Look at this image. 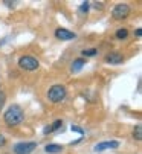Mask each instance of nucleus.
<instances>
[{
  "mask_svg": "<svg viewBox=\"0 0 142 154\" xmlns=\"http://www.w3.org/2000/svg\"><path fill=\"white\" fill-rule=\"evenodd\" d=\"M44 151L49 152V154H58V152L63 151V146L61 145H57V143H49V145H46Z\"/></svg>",
  "mask_w": 142,
  "mask_h": 154,
  "instance_id": "obj_10",
  "label": "nucleus"
},
{
  "mask_svg": "<svg viewBox=\"0 0 142 154\" xmlns=\"http://www.w3.org/2000/svg\"><path fill=\"white\" fill-rule=\"evenodd\" d=\"M89 8H90V3H89V2H84V3L81 5L80 11H81V12H87V11H89Z\"/></svg>",
  "mask_w": 142,
  "mask_h": 154,
  "instance_id": "obj_17",
  "label": "nucleus"
},
{
  "mask_svg": "<svg viewBox=\"0 0 142 154\" xmlns=\"http://www.w3.org/2000/svg\"><path fill=\"white\" fill-rule=\"evenodd\" d=\"M127 35H128V31H127L125 28H121V29H118V31H116V38H119V40L127 38Z\"/></svg>",
  "mask_w": 142,
  "mask_h": 154,
  "instance_id": "obj_13",
  "label": "nucleus"
},
{
  "mask_svg": "<svg viewBox=\"0 0 142 154\" xmlns=\"http://www.w3.org/2000/svg\"><path fill=\"white\" fill-rule=\"evenodd\" d=\"M96 54H98L96 49H87V51H83L81 52V55H84V57H95Z\"/></svg>",
  "mask_w": 142,
  "mask_h": 154,
  "instance_id": "obj_14",
  "label": "nucleus"
},
{
  "mask_svg": "<svg viewBox=\"0 0 142 154\" xmlns=\"http://www.w3.org/2000/svg\"><path fill=\"white\" fill-rule=\"evenodd\" d=\"M115 148H119V142L118 140H107V142H101L98 145H95V151L101 152L104 149H115Z\"/></svg>",
  "mask_w": 142,
  "mask_h": 154,
  "instance_id": "obj_6",
  "label": "nucleus"
},
{
  "mask_svg": "<svg viewBox=\"0 0 142 154\" xmlns=\"http://www.w3.org/2000/svg\"><path fill=\"white\" fill-rule=\"evenodd\" d=\"M5 5H8V8H12L14 5H15V2H3Z\"/></svg>",
  "mask_w": 142,
  "mask_h": 154,
  "instance_id": "obj_20",
  "label": "nucleus"
},
{
  "mask_svg": "<svg viewBox=\"0 0 142 154\" xmlns=\"http://www.w3.org/2000/svg\"><path fill=\"white\" fill-rule=\"evenodd\" d=\"M5 101H6V95H5L2 90H0V110H2V107H3Z\"/></svg>",
  "mask_w": 142,
  "mask_h": 154,
  "instance_id": "obj_15",
  "label": "nucleus"
},
{
  "mask_svg": "<svg viewBox=\"0 0 142 154\" xmlns=\"http://www.w3.org/2000/svg\"><path fill=\"white\" fill-rule=\"evenodd\" d=\"M83 67H84V60H83V58H77V60L72 63V66H70L72 72H80Z\"/></svg>",
  "mask_w": 142,
  "mask_h": 154,
  "instance_id": "obj_11",
  "label": "nucleus"
},
{
  "mask_svg": "<svg viewBox=\"0 0 142 154\" xmlns=\"http://www.w3.org/2000/svg\"><path fill=\"white\" fill-rule=\"evenodd\" d=\"M55 38H58V40H74V38H77V34L72 32V31H67L64 28H58L55 31Z\"/></svg>",
  "mask_w": 142,
  "mask_h": 154,
  "instance_id": "obj_7",
  "label": "nucleus"
},
{
  "mask_svg": "<svg viewBox=\"0 0 142 154\" xmlns=\"http://www.w3.org/2000/svg\"><path fill=\"white\" fill-rule=\"evenodd\" d=\"M37 148V142H18L14 145L15 154H31Z\"/></svg>",
  "mask_w": 142,
  "mask_h": 154,
  "instance_id": "obj_5",
  "label": "nucleus"
},
{
  "mask_svg": "<svg viewBox=\"0 0 142 154\" xmlns=\"http://www.w3.org/2000/svg\"><path fill=\"white\" fill-rule=\"evenodd\" d=\"M3 119H5V124L8 127H15L18 124H21V121L25 119V112L23 108L17 104H12L11 107H8V110L3 115Z\"/></svg>",
  "mask_w": 142,
  "mask_h": 154,
  "instance_id": "obj_1",
  "label": "nucleus"
},
{
  "mask_svg": "<svg viewBox=\"0 0 142 154\" xmlns=\"http://www.w3.org/2000/svg\"><path fill=\"white\" fill-rule=\"evenodd\" d=\"M136 35H137V37H140V35H142V29H140V28H139V29H136Z\"/></svg>",
  "mask_w": 142,
  "mask_h": 154,
  "instance_id": "obj_21",
  "label": "nucleus"
},
{
  "mask_svg": "<svg viewBox=\"0 0 142 154\" xmlns=\"http://www.w3.org/2000/svg\"><path fill=\"white\" fill-rule=\"evenodd\" d=\"M133 137H134V140H137V142L142 140V127H140V124H137V125L134 127V130H133Z\"/></svg>",
  "mask_w": 142,
  "mask_h": 154,
  "instance_id": "obj_12",
  "label": "nucleus"
},
{
  "mask_svg": "<svg viewBox=\"0 0 142 154\" xmlns=\"http://www.w3.org/2000/svg\"><path fill=\"white\" fill-rule=\"evenodd\" d=\"M106 61L110 64H121L124 61V57L119 52H110L109 55H106Z\"/></svg>",
  "mask_w": 142,
  "mask_h": 154,
  "instance_id": "obj_8",
  "label": "nucleus"
},
{
  "mask_svg": "<svg viewBox=\"0 0 142 154\" xmlns=\"http://www.w3.org/2000/svg\"><path fill=\"white\" fill-rule=\"evenodd\" d=\"M18 67L23 69V70H28V72H32V70H37L40 67V63L35 57H31V55H25L18 60Z\"/></svg>",
  "mask_w": 142,
  "mask_h": 154,
  "instance_id": "obj_3",
  "label": "nucleus"
},
{
  "mask_svg": "<svg viewBox=\"0 0 142 154\" xmlns=\"http://www.w3.org/2000/svg\"><path fill=\"white\" fill-rule=\"evenodd\" d=\"M93 8H95V9H103V3H101V2H99V3L96 2V3H95V6H93Z\"/></svg>",
  "mask_w": 142,
  "mask_h": 154,
  "instance_id": "obj_19",
  "label": "nucleus"
},
{
  "mask_svg": "<svg viewBox=\"0 0 142 154\" xmlns=\"http://www.w3.org/2000/svg\"><path fill=\"white\" fill-rule=\"evenodd\" d=\"M66 95H67V90H66V87L61 85V84L52 85L49 89V92H47V98H49L51 102H60V101H63L66 98Z\"/></svg>",
  "mask_w": 142,
  "mask_h": 154,
  "instance_id": "obj_2",
  "label": "nucleus"
},
{
  "mask_svg": "<svg viewBox=\"0 0 142 154\" xmlns=\"http://www.w3.org/2000/svg\"><path fill=\"white\" fill-rule=\"evenodd\" d=\"M5 145H6V139H5V136H3V134H0V148L5 146Z\"/></svg>",
  "mask_w": 142,
  "mask_h": 154,
  "instance_id": "obj_18",
  "label": "nucleus"
},
{
  "mask_svg": "<svg viewBox=\"0 0 142 154\" xmlns=\"http://www.w3.org/2000/svg\"><path fill=\"white\" fill-rule=\"evenodd\" d=\"M70 130L77 131V133H80V134H84V130H83L81 127H78V125H72V127H70Z\"/></svg>",
  "mask_w": 142,
  "mask_h": 154,
  "instance_id": "obj_16",
  "label": "nucleus"
},
{
  "mask_svg": "<svg viewBox=\"0 0 142 154\" xmlns=\"http://www.w3.org/2000/svg\"><path fill=\"white\" fill-rule=\"evenodd\" d=\"M128 14H130V6L127 3H118L112 11V17L115 20H124L128 17Z\"/></svg>",
  "mask_w": 142,
  "mask_h": 154,
  "instance_id": "obj_4",
  "label": "nucleus"
},
{
  "mask_svg": "<svg viewBox=\"0 0 142 154\" xmlns=\"http://www.w3.org/2000/svg\"><path fill=\"white\" fill-rule=\"evenodd\" d=\"M61 125H63V121H61V119H58V121H55V122H54L52 125H47V127L44 128V131H43V133H44V134L54 133V131H57V130H58V128H60Z\"/></svg>",
  "mask_w": 142,
  "mask_h": 154,
  "instance_id": "obj_9",
  "label": "nucleus"
}]
</instances>
